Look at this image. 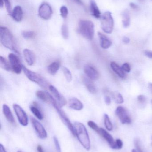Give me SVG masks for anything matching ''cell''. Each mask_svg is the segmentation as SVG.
Returning <instances> with one entry per match:
<instances>
[{
    "instance_id": "obj_1",
    "label": "cell",
    "mask_w": 152,
    "mask_h": 152,
    "mask_svg": "<svg viewBox=\"0 0 152 152\" xmlns=\"http://www.w3.org/2000/svg\"><path fill=\"white\" fill-rule=\"evenodd\" d=\"M0 40L1 43L5 48L20 54L14 37L7 27L1 26L0 28Z\"/></svg>"
},
{
    "instance_id": "obj_2",
    "label": "cell",
    "mask_w": 152,
    "mask_h": 152,
    "mask_svg": "<svg viewBox=\"0 0 152 152\" xmlns=\"http://www.w3.org/2000/svg\"><path fill=\"white\" fill-rule=\"evenodd\" d=\"M74 126L76 136L77 137L79 142L85 149L89 151L91 147V144L86 128L83 123L79 122H75Z\"/></svg>"
},
{
    "instance_id": "obj_3",
    "label": "cell",
    "mask_w": 152,
    "mask_h": 152,
    "mask_svg": "<svg viewBox=\"0 0 152 152\" xmlns=\"http://www.w3.org/2000/svg\"><path fill=\"white\" fill-rule=\"evenodd\" d=\"M78 31L86 39L92 40L94 36V25L91 20H81L79 22Z\"/></svg>"
},
{
    "instance_id": "obj_4",
    "label": "cell",
    "mask_w": 152,
    "mask_h": 152,
    "mask_svg": "<svg viewBox=\"0 0 152 152\" xmlns=\"http://www.w3.org/2000/svg\"><path fill=\"white\" fill-rule=\"evenodd\" d=\"M23 71L24 74L28 79L30 81L36 83L43 88H49V83L43 77L34 71L29 70L25 66H23Z\"/></svg>"
},
{
    "instance_id": "obj_5",
    "label": "cell",
    "mask_w": 152,
    "mask_h": 152,
    "mask_svg": "<svg viewBox=\"0 0 152 152\" xmlns=\"http://www.w3.org/2000/svg\"><path fill=\"white\" fill-rule=\"evenodd\" d=\"M51 104L53 105L54 109L56 110L57 112L58 113L62 121L64 124L67 126V127L69 129L72 134L76 136V134H75V129H74V125H72L71 122H70L69 119L68 118L67 115H66L65 113L62 110L61 107H60L57 103L54 97L53 98L51 102Z\"/></svg>"
},
{
    "instance_id": "obj_6",
    "label": "cell",
    "mask_w": 152,
    "mask_h": 152,
    "mask_svg": "<svg viewBox=\"0 0 152 152\" xmlns=\"http://www.w3.org/2000/svg\"><path fill=\"white\" fill-rule=\"evenodd\" d=\"M100 18L102 30L107 34H111L114 27V20L111 13L109 11L106 12Z\"/></svg>"
},
{
    "instance_id": "obj_7",
    "label": "cell",
    "mask_w": 152,
    "mask_h": 152,
    "mask_svg": "<svg viewBox=\"0 0 152 152\" xmlns=\"http://www.w3.org/2000/svg\"><path fill=\"white\" fill-rule=\"evenodd\" d=\"M8 58L12 71L18 75L21 74L23 70V65L21 64L18 56L14 53H11L9 54Z\"/></svg>"
},
{
    "instance_id": "obj_8",
    "label": "cell",
    "mask_w": 152,
    "mask_h": 152,
    "mask_svg": "<svg viewBox=\"0 0 152 152\" xmlns=\"http://www.w3.org/2000/svg\"><path fill=\"white\" fill-rule=\"evenodd\" d=\"M13 108L20 124L23 126H26L28 124V118L26 112L17 104H13Z\"/></svg>"
},
{
    "instance_id": "obj_9",
    "label": "cell",
    "mask_w": 152,
    "mask_h": 152,
    "mask_svg": "<svg viewBox=\"0 0 152 152\" xmlns=\"http://www.w3.org/2000/svg\"><path fill=\"white\" fill-rule=\"evenodd\" d=\"M51 7L47 3H43L38 9V15L41 18L46 20L50 19L52 15Z\"/></svg>"
},
{
    "instance_id": "obj_10",
    "label": "cell",
    "mask_w": 152,
    "mask_h": 152,
    "mask_svg": "<svg viewBox=\"0 0 152 152\" xmlns=\"http://www.w3.org/2000/svg\"><path fill=\"white\" fill-rule=\"evenodd\" d=\"M31 121L38 137L42 139L46 138L47 137V132L42 124L34 118H31Z\"/></svg>"
},
{
    "instance_id": "obj_11",
    "label": "cell",
    "mask_w": 152,
    "mask_h": 152,
    "mask_svg": "<svg viewBox=\"0 0 152 152\" xmlns=\"http://www.w3.org/2000/svg\"><path fill=\"white\" fill-rule=\"evenodd\" d=\"M116 115L123 124H129L131 123V119L126 110L122 107L118 106L116 110Z\"/></svg>"
},
{
    "instance_id": "obj_12",
    "label": "cell",
    "mask_w": 152,
    "mask_h": 152,
    "mask_svg": "<svg viewBox=\"0 0 152 152\" xmlns=\"http://www.w3.org/2000/svg\"><path fill=\"white\" fill-rule=\"evenodd\" d=\"M49 89L51 91V93L54 96V99L57 101L60 107L62 108L67 104V102L66 99L62 96V95L61 94L59 93L55 87L52 85H50L49 87Z\"/></svg>"
},
{
    "instance_id": "obj_13",
    "label": "cell",
    "mask_w": 152,
    "mask_h": 152,
    "mask_svg": "<svg viewBox=\"0 0 152 152\" xmlns=\"http://www.w3.org/2000/svg\"><path fill=\"white\" fill-rule=\"evenodd\" d=\"M97 134H99L103 138H104L109 144L111 148L112 149H117L116 142L110 134L104 129L100 128V130Z\"/></svg>"
},
{
    "instance_id": "obj_14",
    "label": "cell",
    "mask_w": 152,
    "mask_h": 152,
    "mask_svg": "<svg viewBox=\"0 0 152 152\" xmlns=\"http://www.w3.org/2000/svg\"><path fill=\"white\" fill-rule=\"evenodd\" d=\"M84 71L87 77L92 80H96L99 78V74L98 71L92 65H86L84 68Z\"/></svg>"
},
{
    "instance_id": "obj_15",
    "label": "cell",
    "mask_w": 152,
    "mask_h": 152,
    "mask_svg": "<svg viewBox=\"0 0 152 152\" xmlns=\"http://www.w3.org/2000/svg\"><path fill=\"white\" fill-rule=\"evenodd\" d=\"M23 54L24 58L29 66H33L35 64L36 60L35 55L32 51L29 49H24Z\"/></svg>"
},
{
    "instance_id": "obj_16",
    "label": "cell",
    "mask_w": 152,
    "mask_h": 152,
    "mask_svg": "<svg viewBox=\"0 0 152 152\" xmlns=\"http://www.w3.org/2000/svg\"><path fill=\"white\" fill-rule=\"evenodd\" d=\"M81 79L83 84L84 85L90 93L95 94L96 93L97 90L93 82L92 81L93 80L85 76H82Z\"/></svg>"
},
{
    "instance_id": "obj_17",
    "label": "cell",
    "mask_w": 152,
    "mask_h": 152,
    "mask_svg": "<svg viewBox=\"0 0 152 152\" xmlns=\"http://www.w3.org/2000/svg\"><path fill=\"white\" fill-rule=\"evenodd\" d=\"M11 16L13 19L17 22H20L23 18V12L22 8L20 5H17L12 10Z\"/></svg>"
},
{
    "instance_id": "obj_18",
    "label": "cell",
    "mask_w": 152,
    "mask_h": 152,
    "mask_svg": "<svg viewBox=\"0 0 152 152\" xmlns=\"http://www.w3.org/2000/svg\"><path fill=\"white\" fill-rule=\"evenodd\" d=\"M69 107L73 110L80 111L84 108L82 102L76 97L70 98L68 102Z\"/></svg>"
},
{
    "instance_id": "obj_19",
    "label": "cell",
    "mask_w": 152,
    "mask_h": 152,
    "mask_svg": "<svg viewBox=\"0 0 152 152\" xmlns=\"http://www.w3.org/2000/svg\"><path fill=\"white\" fill-rule=\"evenodd\" d=\"M98 35L100 39V45L103 49H108L110 47L112 44L111 41L105 35L101 32H98Z\"/></svg>"
},
{
    "instance_id": "obj_20",
    "label": "cell",
    "mask_w": 152,
    "mask_h": 152,
    "mask_svg": "<svg viewBox=\"0 0 152 152\" xmlns=\"http://www.w3.org/2000/svg\"><path fill=\"white\" fill-rule=\"evenodd\" d=\"M36 95L40 100L46 103L51 104L53 96L49 93L43 90H38L36 93Z\"/></svg>"
},
{
    "instance_id": "obj_21",
    "label": "cell",
    "mask_w": 152,
    "mask_h": 152,
    "mask_svg": "<svg viewBox=\"0 0 152 152\" xmlns=\"http://www.w3.org/2000/svg\"><path fill=\"white\" fill-rule=\"evenodd\" d=\"M90 9L91 14L96 18H100L101 17V13L99 8L94 0H90Z\"/></svg>"
},
{
    "instance_id": "obj_22",
    "label": "cell",
    "mask_w": 152,
    "mask_h": 152,
    "mask_svg": "<svg viewBox=\"0 0 152 152\" xmlns=\"http://www.w3.org/2000/svg\"><path fill=\"white\" fill-rule=\"evenodd\" d=\"M3 113L7 120L11 123L15 122L14 117L10 107L6 104H4L2 106Z\"/></svg>"
},
{
    "instance_id": "obj_23",
    "label": "cell",
    "mask_w": 152,
    "mask_h": 152,
    "mask_svg": "<svg viewBox=\"0 0 152 152\" xmlns=\"http://www.w3.org/2000/svg\"><path fill=\"white\" fill-rule=\"evenodd\" d=\"M60 67V62L54 61L51 63L47 67V70L50 75H54L58 72Z\"/></svg>"
},
{
    "instance_id": "obj_24",
    "label": "cell",
    "mask_w": 152,
    "mask_h": 152,
    "mask_svg": "<svg viewBox=\"0 0 152 152\" xmlns=\"http://www.w3.org/2000/svg\"><path fill=\"white\" fill-rule=\"evenodd\" d=\"M110 66L112 70L121 78H125L126 74L122 68L119 66L117 63L114 62H112L110 64Z\"/></svg>"
},
{
    "instance_id": "obj_25",
    "label": "cell",
    "mask_w": 152,
    "mask_h": 152,
    "mask_svg": "<svg viewBox=\"0 0 152 152\" xmlns=\"http://www.w3.org/2000/svg\"><path fill=\"white\" fill-rule=\"evenodd\" d=\"M30 110L31 112L39 120H42L43 119V115L36 104H32L30 106Z\"/></svg>"
},
{
    "instance_id": "obj_26",
    "label": "cell",
    "mask_w": 152,
    "mask_h": 152,
    "mask_svg": "<svg viewBox=\"0 0 152 152\" xmlns=\"http://www.w3.org/2000/svg\"><path fill=\"white\" fill-rule=\"evenodd\" d=\"M122 16L123 26L125 28H127L130 24V18L128 11L127 10L124 11L122 13Z\"/></svg>"
},
{
    "instance_id": "obj_27",
    "label": "cell",
    "mask_w": 152,
    "mask_h": 152,
    "mask_svg": "<svg viewBox=\"0 0 152 152\" xmlns=\"http://www.w3.org/2000/svg\"><path fill=\"white\" fill-rule=\"evenodd\" d=\"M0 66L2 69L7 71H10L11 69L10 62L1 56L0 57Z\"/></svg>"
},
{
    "instance_id": "obj_28",
    "label": "cell",
    "mask_w": 152,
    "mask_h": 152,
    "mask_svg": "<svg viewBox=\"0 0 152 152\" xmlns=\"http://www.w3.org/2000/svg\"><path fill=\"white\" fill-rule=\"evenodd\" d=\"M115 102L117 104H122L124 102L122 95L117 91H114L111 94Z\"/></svg>"
},
{
    "instance_id": "obj_29",
    "label": "cell",
    "mask_w": 152,
    "mask_h": 152,
    "mask_svg": "<svg viewBox=\"0 0 152 152\" xmlns=\"http://www.w3.org/2000/svg\"><path fill=\"white\" fill-rule=\"evenodd\" d=\"M104 123L105 127L109 131H112L113 129V126L108 114H104Z\"/></svg>"
},
{
    "instance_id": "obj_30",
    "label": "cell",
    "mask_w": 152,
    "mask_h": 152,
    "mask_svg": "<svg viewBox=\"0 0 152 152\" xmlns=\"http://www.w3.org/2000/svg\"><path fill=\"white\" fill-rule=\"evenodd\" d=\"M4 4L5 8L9 14L10 15H11L12 10L10 0H0V6L1 7L3 6Z\"/></svg>"
},
{
    "instance_id": "obj_31",
    "label": "cell",
    "mask_w": 152,
    "mask_h": 152,
    "mask_svg": "<svg viewBox=\"0 0 152 152\" xmlns=\"http://www.w3.org/2000/svg\"><path fill=\"white\" fill-rule=\"evenodd\" d=\"M62 72L66 78V80L68 82H70L72 80V75L70 70L66 67H62Z\"/></svg>"
},
{
    "instance_id": "obj_32",
    "label": "cell",
    "mask_w": 152,
    "mask_h": 152,
    "mask_svg": "<svg viewBox=\"0 0 152 152\" xmlns=\"http://www.w3.org/2000/svg\"><path fill=\"white\" fill-rule=\"evenodd\" d=\"M23 38L26 39H33L35 38L36 36L35 33L34 31H24L21 33Z\"/></svg>"
},
{
    "instance_id": "obj_33",
    "label": "cell",
    "mask_w": 152,
    "mask_h": 152,
    "mask_svg": "<svg viewBox=\"0 0 152 152\" xmlns=\"http://www.w3.org/2000/svg\"><path fill=\"white\" fill-rule=\"evenodd\" d=\"M61 34L64 39H68L69 37V30L68 26L66 24H63L62 26Z\"/></svg>"
},
{
    "instance_id": "obj_34",
    "label": "cell",
    "mask_w": 152,
    "mask_h": 152,
    "mask_svg": "<svg viewBox=\"0 0 152 152\" xmlns=\"http://www.w3.org/2000/svg\"><path fill=\"white\" fill-rule=\"evenodd\" d=\"M60 15L63 18H67L68 14V8L65 5H63L61 7L60 9Z\"/></svg>"
},
{
    "instance_id": "obj_35",
    "label": "cell",
    "mask_w": 152,
    "mask_h": 152,
    "mask_svg": "<svg viewBox=\"0 0 152 152\" xmlns=\"http://www.w3.org/2000/svg\"><path fill=\"white\" fill-rule=\"evenodd\" d=\"M87 125L92 129L94 130L95 132L97 133H98L99 130H100V128L97 126V124L95 122L92 121H90L87 122Z\"/></svg>"
},
{
    "instance_id": "obj_36",
    "label": "cell",
    "mask_w": 152,
    "mask_h": 152,
    "mask_svg": "<svg viewBox=\"0 0 152 152\" xmlns=\"http://www.w3.org/2000/svg\"><path fill=\"white\" fill-rule=\"evenodd\" d=\"M53 140L54 145H55V148H56V151H57V152H61L60 145L59 143L58 138L54 136L53 137Z\"/></svg>"
},
{
    "instance_id": "obj_37",
    "label": "cell",
    "mask_w": 152,
    "mask_h": 152,
    "mask_svg": "<svg viewBox=\"0 0 152 152\" xmlns=\"http://www.w3.org/2000/svg\"><path fill=\"white\" fill-rule=\"evenodd\" d=\"M122 69L124 70V72H127L129 73L131 71V68H130V65L128 63H125L122 65Z\"/></svg>"
},
{
    "instance_id": "obj_38",
    "label": "cell",
    "mask_w": 152,
    "mask_h": 152,
    "mask_svg": "<svg viewBox=\"0 0 152 152\" xmlns=\"http://www.w3.org/2000/svg\"><path fill=\"white\" fill-rule=\"evenodd\" d=\"M146 100L147 99H146V97L142 95H140L137 96V101L140 104H143L145 103L146 102Z\"/></svg>"
},
{
    "instance_id": "obj_39",
    "label": "cell",
    "mask_w": 152,
    "mask_h": 152,
    "mask_svg": "<svg viewBox=\"0 0 152 152\" xmlns=\"http://www.w3.org/2000/svg\"><path fill=\"white\" fill-rule=\"evenodd\" d=\"M116 145H117V148L118 150H120L122 149L123 147V143L120 139H117L116 141Z\"/></svg>"
},
{
    "instance_id": "obj_40",
    "label": "cell",
    "mask_w": 152,
    "mask_h": 152,
    "mask_svg": "<svg viewBox=\"0 0 152 152\" xmlns=\"http://www.w3.org/2000/svg\"><path fill=\"white\" fill-rule=\"evenodd\" d=\"M136 148L137 150V151L138 152H143L142 150V148H141L140 146V143H139V141L137 140H135L134 142Z\"/></svg>"
},
{
    "instance_id": "obj_41",
    "label": "cell",
    "mask_w": 152,
    "mask_h": 152,
    "mask_svg": "<svg viewBox=\"0 0 152 152\" xmlns=\"http://www.w3.org/2000/svg\"><path fill=\"white\" fill-rule=\"evenodd\" d=\"M104 101H105V103L107 105H109L111 103V99L109 96H105L104 97Z\"/></svg>"
},
{
    "instance_id": "obj_42",
    "label": "cell",
    "mask_w": 152,
    "mask_h": 152,
    "mask_svg": "<svg viewBox=\"0 0 152 152\" xmlns=\"http://www.w3.org/2000/svg\"><path fill=\"white\" fill-rule=\"evenodd\" d=\"M145 56L150 58H152V51L150 50H145L144 51Z\"/></svg>"
},
{
    "instance_id": "obj_43",
    "label": "cell",
    "mask_w": 152,
    "mask_h": 152,
    "mask_svg": "<svg viewBox=\"0 0 152 152\" xmlns=\"http://www.w3.org/2000/svg\"><path fill=\"white\" fill-rule=\"evenodd\" d=\"M123 42L126 44L129 43L130 42V39L129 37H124L123 38Z\"/></svg>"
},
{
    "instance_id": "obj_44",
    "label": "cell",
    "mask_w": 152,
    "mask_h": 152,
    "mask_svg": "<svg viewBox=\"0 0 152 152\" xmlns=\"http://www.w3.org/2000/svg\"><path fill=\"white\" fill-rule=\"evenodd\" d=\"M129 5H130V7H131L132 9H134V10L137 9V8H138L137 5L136 4H135L134 3H130Z\"/></svg>"
},
{
    "instance_id": "obj_45",
    "label": "cell",
    "mask_w": 152,
    "mask_h": 152,
    "mask_svg": "<svg viewBox=\"0 0 152 152\" xmlns=\"http://www.w3.org/2000/svg\"><path fill=\"white\" fill-rule=\"evenodd\" d=\"M0 152H7L5 148L2 144L0 145Z\"/></svg>"
},
{
    "instance_id": "obj_46",
    "label": "cell",
    "mask_w": 152,
    "mask_h": 152,
    "mask_svg": "<svg viewBox=\"0 0 152 152\" xmlns=\"http://www.w3.org/2000/svg\"><path fill=\"white\" fill-rule=\"evenodd\" d=\"M37 151L38 152H44L42 146L40 145H38L37 147Z\"/></svg>"
},
{
    "instance_id": "obj_47",
    "label": "cell",
    "mask_w": 152,
    "mask_h": 152,
    "mask_svg": "<svg viewBox=\"0 0 152 152\" xmlns=\"http://www.w3.org/2000/svg\"><path fill=\"white\" fill-rule=\"evenodd\" d=\"M73 1L76 2L78 4H81V5L83 4V2L81 1V0H73Z\"/></svg>"
},
{
    "instance_id": "obj_48",
    "label": "cell",
    "mask_w": 152,
    "mask_h": 152,
    "mask_svg": "<svg viewBox=\"0 0 152 152\" xmlns=\"http://www.w3.org/2000/svg\"><path fill=\"white\" fill-rule=\"evenodd\" d=\"M148 87H149V89H150L151 93L152 94V83H149Z\"/></svg>"
},
{
    "instance_id": "obj_49",
    "label": "cell",
    "mask_w": 152,
    "mask_h": 152,
    "mask_svg": "<svg viewBox=\"0 0 152 152\" xmlns=\"http://www.w3.org/2000/svg\"><path fill=\"white\" fill-rule=\"evenodd\" d=\"M132 152H138L137 151H136V150H135V149H133V150L132 151Z\"/></svg>"
},
{
    "instance_id": "obj_50",
    "label": "cell",
    "mask_w": 152,
    "mask_h": 152,
    "mask_svg": "<svg viewBox=\"0 0 152 152\" xmlns=\"http://www.w3.org/2000/svg\"><path fill=\"white\" fill-rule=\"evenodd\" d=\"M17 152H21V151H18Z\"/></svg>"
},
{
    "instance_id": "obj_51",
    "label": "cell",
    "mask_w": 152,
    "mask_h": 152,
    "mask_svg": "<svg viewBox=\"0 0 152 152\" xmlns=\"http://www.w3.org/2000/svg\"><path fill=\"white\" fill-rule=\"evenodd\" d=\"M151 104H152V100H151Z\"/></svg>"
},
{
    "instance_id": "obj_52",
    "label": "cell",
    "mask_w": 152,
    "mask_h": 152,
    "mask_svg": "<svg viewBox=\"0 0 152 152\" xmlns=\"http://www.w3.org/2000/svg\"><path fill=\"white\" fill-rule=\"evenodd\" d=\"M151 145H152V144H151Z\"/></svg>"
}]
</instances>
